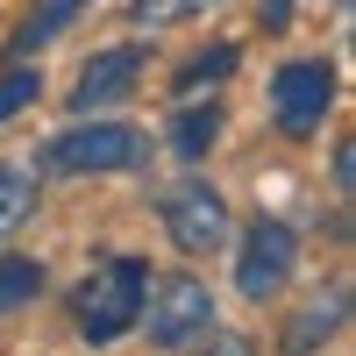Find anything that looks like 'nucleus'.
<instances>
[{
	"instance_id": "obj_16",
	"label": "nucleus",
	"mask_w": 356,
	"mask_h": 356,
	"mask_svg": "<svg viewBox=\"0 0 356 356\" xmlns=\"http://www.w3.org/2000/svg\"><path fill=\"white\" fill-rule=\"evenodd\" d=\"M193 356H257V342L235 335V328H200L193 335Z\"/></svg>"
},
{
	"instance_id": "obj_3",
	"label": "nucleus",
	"mask_w": 356,
	"mask_h": 356,
	"mask_svg": "<svg viewBox=\"0 0 356 356\" xmlns=\"http://www.w3.org/2000/svg\"><path fill=\"white\" fill-rule=\"evenodd\" d=\"M335 107V65L328 57H292V65L271 72V114H278V136L307 143L321 129V114Z\"/></svg>"
},
{
	"instance_id": "obj_10",
	"label": "nucleus",
	"mask_w": 356,
	"mask_h": 356,
	"mask_svg": "<svg viewBox=\"0 0 356 356\" xmlns=\"http://www.w3.org/2000/svg\"><path fill=\"white\" fill-rule=\"evenodd\" d=\"M214 136H221V107L207 100V107H186V114L171 122V150L186 157V164H200L207 150H214Z\"/></svg>"
},
{
	"instance_id": "obj_17",
	"label": "nucleus",
	"mask_w": 356,
	"mask_h": 356,
	"mask_svg": "<svg viewBox=\"0 0 356 356\" xmlns=\"http://www.w3.org/2000/svg\"><path fill=\"white\" fill-rule=\"evenodd\" d=\"M335 193H356V143H335Z\"/></svg>"
},
{
	"instance_id": "obj_14",
	"label": "nucleus",
	"mask_w": 356,
	"mask_h": 356,
	"mask_svg": "<svg viewBox=\"0 0 356 356\" xmlns=\"http://www.w3.org/2000/svg\"><path fill=\"white\" fill-rule=\"evenodd\" d=\"M200 8H221V0H129V22L136 29H164V22H186Z\"/></svg>"
},
{
	"instance_id": "obj_8",
	"label": "nucleus",
	"mask_w": 356,
	"mask_h": 356,
	"mask_svg": "<svg viewBox=\"0 0 356 356\" xmlns=\"http://www.w3.org/2000/svg\"><path fill=\"white\" fill-rule=\"evenodd\" d=\"M342 321H349V285H328V292H314V300L292 314V328L278 335V349L285 356H314V342H328Z\"/></svg>"
},
{
	"instance_id": "obj_2",
	"label": "nucleus",
	"mask_w": 356,
	"mask_h": 356,
	"mask_svg": "<svg viewBox=\"0 0 356 356\" xmlns=\"http://www.w3.org/2000/svg\"><path fill=\"white\" fill-rule=\"evenodd\" d=\"M136 321L150 328L157 349H186L200 328H214V292H207V278H193V271H164V278L143 285V314Z\"/></svg>"
},
{
	"instance_id": "obj_13",
	"label": "nucleus",
	"mask_w": 356,
	"mask_h": 356,
	"mask_svg": "<svg viewBox=\"0 0 356 356\" xmlns=\"http://www.w3.org/2000/svg\"><path fill=\"white\" fill-rule=\"evenodd\" d=\"M36 292H43V264H29V257H0V314H22Z\"/></svg>"
},
{
	"instance_id": "obj_7",
	"label": "nucleus",
	"mask_w": 356,
	"mask_h": 356,
	"mask_svg": "<svg viewBox=\"0 0 356 356\" xmlns=\"http://www.w3.org/2000/svg\"><path fill=\"white\" fill-rule=\"evenodd\" d=\"M143 57L136 43H122V50H100L93 65L79 72V86H72V114H100V107H114V100H129L136 86H143Z\"/></svg>"
},
{
	"instance_id": "obj_6",
	"label": "nucleus",
	"mask_w": 356,
	"mask_h": 356,
	"mask_svg": "<svg viewBox=\"0 0 356 356\" xmlns=\"http://www.w3.org/2000/svg\"><path fill=\"white\" fill-rule=\"evenodd\" d=\"M143 164V136L122 122H93V129H65L43 143V171H129Z\"/></svg>"
},
{
	"instance_id": "obj_15",
	"label": "nucleus",
	"mask_w": 356,
	"mask_h": 356,
	"mask_svg": "<svg viewBox=\"0 0 356 356\" xmlns=\"http://www.w3.org/2000/svg\"><path fill=\"white\" fill-rule=\"evenodd\" d=\"M36 93H43V72H0V122H15Z\"/></svg>"
},
{
	"instance_id": "obj_12",
	"label": "nucleus",
	"mask_w": 356,
	"mask_h": 356,
	"mask_svg": "<svg viewBox=\"0 0 356 356\" xmlns=\"http://www.w3.org/2000/svg\"><path fill=\"white\" fill-rule=\"evenodd\" d=\"M228 72H235V43H214V50L186 57V72H178L171 86H178V93H186V100H193V93H207V86H221Z\"/></svg>"
},
{
	"instance_id": "obj_5",
	"label": "nucleus",
	"mask_w": 356,
	"mask_h": 356,
	"mask_svg": "<svg viewBox=\"0 0 356 356\" xmlns=\"http://www.w3.org/2000/svg\"><path fill=\"white\" fill-rule=\"evenodd\" d=\"M292 264H300V235H292L285 221H250V235H243V250H235V292L243 300H278L285 292V278H292Z\"/></svg>"
},
{
	"instance_id": "obj_9",
	"label": "nucleus",
	"mask_w": 356,
	"mask_h": 356,
	"mask_svg": "<svg viewBox=\"0 0 356 356\" xmlns=\"http://www.w3.org/2000/svg\"><path fill=\"white\" fill-rule=\"evenodd\" d=\"M79 8H93V0H36V8H29V22L8 36V57H29V50H43V43H57L72 29V15Z\"/></svg>"
},
{
	"instance_id": "obj_1",
	"label": "nucleus",
	"mask_w": 356,
	"mask_h": 356,
	"mask_svg": "<svg viewBox=\"0 0 356 356\" xmlns=\"http://www.w3.org/2000/svg\"><path fill=\"white\" fill-rule=\"evenodd\" d=\"M143 285H150V264L143 257H100L93 271L72 285V321L86 342H122L143 314Z\"/></svg>"
},
{
	"instance_id": "obj_18",
	"label": "nucleus",
	"mask_w": 356,
	"mask_h": 356,
	"mask_svg": "<svg viewBox=\"0 0 356 356\" xmlns=\"http://www.w3.org/2000/svg\"><path fill=\"white\" fill-rule=\"evenodd\" d=\"M292 22V0H264V29H285Z\"/></svg>"
},
{
	"instance_id": "obj_4",
	"label": "nucleus",
	"mask_w": 356,
	"mask_h": 356,
	"mask_svg": "<svg viewBox=\"0 0 356 356\" xmlns=\"http://www.w3.org/2000/svg\"><path fill=\"white\" fill-rule=\"evenodd\" d=\"M157 214H164V235H171L186 257L228 250V200H221V186H207V178H178Z\"/></svg>"
},
{
	"instance_id": "obj_11",
	"label": "nucleus",
	"mask_w": 356,
	"mask_h": 356,
	"mask_svg": "<svg viewBox=\"0 0 356 356\" xmlns=\"http://www.w3.org/2000/svg\"><path fill=\"white\" fill-rule=\"evenodd\" d=\"M36 214V178L29 171H15V164H0V243Z\"/></svg>"
}]
</instances>
